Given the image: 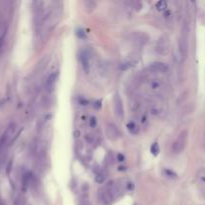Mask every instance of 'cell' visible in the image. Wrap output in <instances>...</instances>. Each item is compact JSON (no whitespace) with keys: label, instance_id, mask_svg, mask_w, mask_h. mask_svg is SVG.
<instances>
[{"label":"cell","instance_id":"6da1fadb","mask_svg":"<svg viewBox=\"0 0 205 205\" xmlns=\"http://www.w3.org/2000/svg\"><path fill=\"white\" fill-rule=\"evenodd\" d=\"M170 37L168 34H162L155 44V51L159 55H166L170 49Z\"/></svg>","mask_w":205,"mask_h":205},{"label":"cell","instance_id":"7a4b0ae2","mask_svg":"<svg viewBox=\"0 0 205 205\" xmlns=\"http://www.w3.org/2000/svg\"><path fill=\"white\" fill-rule=\"evenodd\" d=\"M187 142V131L183 130L181 133L178 135L175 141L172 144V152L174 154H179L184 150Z\"/></svg>","mask_w":205,"mask_h":205},{"label":"cell","instance_id":"3957f363","mask_svg":"<svg viewBox=\"0 0 205 205\" xmlns=\"http://www.w3.org/2000/svg\"><path fill=\"white\" fill-rule=\"evenodd\" d=\"M148 88H149L153 93L160 94L165 90V84L164 82L158 78H151L147 82Z\"/></svg>","mask_w":205,"mask_h":205},{"label":"cell","instance_id":"277c9868","mask_svg":"<svg viewBox=\"0 0 205 205\" xmlns=\"http://www.w3.org/2000/svg\"><path fill=\"white\" fill-rule=\"evenodd\" d=\"M15 129H16V125H15V123H11L9 126L7 127L5 133L1 136V138H0V150H1L2 148L4 147L5 144L8 142L10 137H12V135L15 132Z\"/></svg>","mask_w":205,"mask_h":205},{"label":"cell","instance_id":"5b68a950","mask_svg":"<svg viewBox=\"0 0 205 205\" xmlns=\"http://www.w3.org/2000/svg\"><path fill=\"white\" fill-rule=\"evenodd\" d=\"M148 69L155 73H165L168 71V65L162 61H155L150 64Z\"/></svg>","mask_w":205,"mask_h":205},{"label":"cell","instance_id":"8992f818","mask_svg":"<svg viewBox=\"0 0 205 205\" xmlns=\"http://www.w3.org/2000/svg\"><path fill=\"white\" fill-rule=\"evenodd\" d=\"M105 132H106V136H107L110 140H116V139H118L120 136V132L118 130V128H117L116 125H114L113 123L107 124Z\"/></svg>","mask_w":205,"mask_h":205},{"label":"cell","instance_id":"52a82bcc","mask_svg":"<svg viewBox=\"0 0 205 205\" xmlns=\"http://www.w3.org/2000/svg\"><path fill=\"white\" fill-rule=\"evenodd\" d=\"M114 112L116 117L119 120H122L124 117V109H123V104L122 100L118 95L114 96Z\"/></svg>","mask_w":205,"mask_h":205},{"label":"cell","instance_id":"ba28073f","mask_svg":"<svg viewBox=\"0 0 205 205\" xmlns=\"http://www.w3.org/2000/svg\"><path fill=\"white\" fill-rule=\"evenodd\" d=\"M98 198H99L100 202L104 205H109L111 204V202L114 199H113V197L111 196V194L108 192V190L106 189L105 187L104 188H101L99 192H98Z\"/></svg>","mask_w":205,"mask_h":205},{"label":"cell","instance_id":"9c48e42d","mask_svg":"<svg viewBox=\"0 0 205 205\" xmlns=\"http://www.w3.org/2000/svg\"><path fill=\"white\" fill-rule=\"evenodd\" d=\"M79 59H80V62L82 64L83 70L85 71V73H89L90 72V56L86 51H81L80 54H79Z\"/></svg>","mask_w":205,"mask_h":205},{"label":"cell","instance_id":"30bf717a","mask_svg":"<svg viewBox=\"0 0 205 205\" xmlns=\"http://www.w3.org/2000/svg\"><path fill=\"white\" fill-rule=\"evenodd\" d=\"M149 112L151 113V115L156 116V117H160L165 113V110H164V107H163L161 104L153 103L152 105L150 106Z\"/></svg>","mask_w":205,"mask_h":205},{"label":"cell","instance_id":"8fae6325","mask_svg":"<svg viewBox=\"0 0 205 205\" xmlns=\"http://www.w3.org/2000/svg\"><path fill=\"white\" fill-rule=\"evenodd\" d=\"M56 79H57V73L53 72L48 76L47 80H46V84H45V87H46V90L49 93L53 92L55 87V83H56Z\"/></svg>","mask_w":205,"mask_h":205},{"label":"cell","instance_id":"7c38bea8","mask_svg":"<svg viewBox=\"0 0 205 205\" xmlns=\"http://www.w3.org/2000/svg\"><path fill=\"white\" fill-rule=\"evenodd\" d=\"M147 36L144 33H139L135 32L133 34V40L135 41V43H137L139 45H144L147 42Z\"/></svg>","mask_w":205,"mask_h":205},{"label":"cell","instance_id":"4fadbf2b","mask_svg":"<svg viewBox=\"0 0 205 205\" xmlns=\"http://www.w3.org/2000/svg\"><path fill=\"white\" fill-rule=\"evenodd\" d=\"M196 177H197V180L199 181L200 185L202 186L203 191L205 192V167H203V168H201L197 171Z\"/></svg>","mask_w":205,"mask_h":205},{"label":"cell","instance_id":"5bb4252c","mask_svg":"<svg viewBox=\"0 0 205 205\" xmlns=\"http://www.w3.org/2000/svg\"><path fill=\"white\" fill-rule=\"evenodd\" d=\"M126 127L128 129V131L130 132L131 134H137L138 131H139V127L137 126V124H136L135 122H133V121H131V122H129Z\"/></svg>","mask_w":205,"mask_h":205},{"label":"cell","instance_id":"9a60e30c","mask_svg":"<svg viewBox=\"0 0 205 205\" xmlns=\"http://www.w3.org/2000/svg\"><path fill=\"white\" fill-rule=\"evenodd\" d=\"M84 6H85V9L88 13L92 12V11L95 9L96 7V2L95 1H91V0H87V1H84Z\"/></svg>","mask_w":205,"mask_h":205},{"label":"cell","instance_id":"2e32d148","mask_svg":"<svg viewBox=\"0 0 205 205\" xmlns=\"http://www.w3.org/2000/svg\"><path fill=\"white\" fill-rule=\"evenodd\" d=\"M163 174L167 177V178H170V179H175L177 177V174L175 172H173L172 170L170 169H164L163 170Z\"/></svg>","mask_w":205,"mask_h":205},{"label":"cell","instance_id":"e0dca14e","mask_svg":"<svg viewBox=\"0 0 205 205\" xmlns=\"http://www.w3.org/2000/svg\"><path fill=\"white\" fill-rule=\"evenodd\" d=\"M155 6H156V9L158 11H164L167 8V2L164 1V0H161V1L156 2V5Z\"/></svg>","mask_w":205,"mask_h":205},{"label":"cell","instance_id":"ac0fdd59","mask_svg":"<svg viewBox=\"0 0 205 205\" xmlns=\"http://www.w3.org/2000/svg\"><path fill=\"white\" fill-rule=\"evenodd\" d=\"M150 151H151V153H152L153 155H158L159 154V152H160V148H159V145L157 143H153L152 145H151V147H150Z\"/></svg>","mask_w":205,"mask_h":205},{"label":"cell","instance_id":"d6986e66","mask_svg":"<svg viewBox=\"0 0 205 205\" xmlns=\"http://www.w3.org/2000/svg\"><path fill=\"white\" fill-rule=\"evenodd\" d=\"M105 179H106V176L104 175V174L98 173L97 175L95 176V182L96 183H99V184L103 183V182L105 181Z\"/></svg>","mask_w":205,"mask_h":205},{"label":"cell","instance_id":"ffe728a7","mask_svg":"<svg viewBox=\"0 0 205 205\" xmlns=\"http://www.w3.org/2000/svg\"><path fill=\"white\" fill-rule=\"evenodd\" d=\"M76 34H77V36L79 37V38H81V39H85L86 38V32L82 28H79L77 30Z\"/></svg>","mask_w":205,"mask_h":205},{"label":"cell","instance_id":"44dd1931","mask_svg":"<svg viewBox=\"0 0 205 205\" xmlns=\"http://www.w3.org/2000/svg\"><path fill=\"white\" fill-rule=\"evenodd\" d=\"M96 125H97L96 118H95V117H91V119H90V126L91 127H95Z\"/></svg>","mask_w":205,"mask_h":205},{"label":"cell","instance_id":"7402d4cb","mask_svg":"<svg viewBox=\"0 0 205 205\" xmlns=\"http://www.w3.org/2000/svg\"><path fill=\"white\" fill-rule=\"evenodd\" d=\"M79 205H91V203L88 199H81L79 201Z\"/></svg>","mask_w":205,"mask_h":205},{"label":"cell","instance_id":"603a6c76","mask_svg":"<svg viewBox=\"0 0 205 205\" xmlns=\"http://www.w3.org/2000/svg\"><path fill=\"white\" fill-rule=\"evenodd\" d=\"M5 35H6V32L3 34V35L0 37V51H1V49L3 47V43H4V38H5Z\"/></svg>","mask_w":205,"mask_h":205},{"label":"cell","instance_id":"cb8c5ba5","mask_svg":"<svg viewBox=\"0 0 205 205\" xmlns=\"http://www.w3.org/2000/svg\"><path fill=\"white\" fill-rule=\"evenodd\" d=\"M117 159H118L119 162H123L125 160V156L122 153H119L118 155H117Z\"/></svg>","mask_w":205,"mask_h":205},{"label":"cell","instance_id":"d4e9b609","mask_svg":"<svg viewBox=\"0 0 205 205\" xmlns=\"http://www.w3.org/2000/svg\"><path fill=\"white\" fill-rule=\"evenodd\" d=\"M86 140H87V141H89V142H92V140H93L92 135L87 134V135H86Z\"/></svg>","mask_w":205,"mask_h":205},{"label":"cell","instance_id":"484cf974","mask_svg":"<svg viewBox=\"0 0 205 205\" xmlns=\"http://www.w3.org/2000/svg\"><path fill=\"white\" fill-rule=\"evenodd\" d=\"M79 102H80V103H81V105H88V100L79 99Z\"/></svg>","mask_w":205,"mask_h":205},{"label":"cell","instance_id":"4316f807","mask_svg":"<svg viewBox=\"0 0 205 205\" xmlns=\"http://www.w3.org/2000/svg\"><path fill=\"white\" fill-rule=\"evenodd\" d=\"M118 170H119V171H123V170H126V167L121 166V167H119V168H118Z\"/></svg>","mask_w":205,"mask_h":205}]
</instances>
